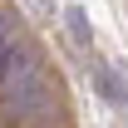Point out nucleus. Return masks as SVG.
<instances>
[{"mask_svg":"<svg viewBox=\"0 0 128 128\" xmlns=\"http://www.w3.org/2000/svg\"><path fill=\"white\" fill-rule=\"evenodd\" d=\"M0 104L10 118H44L54 108V94H49V79H44V59L34 49H15V59L0 79Z\"/></svg>","mask_w":128,"mask_h":128,"instance_id":"nucleus-1","label":"nucleus"},{"mask_svg":"<svg viewBox=\"0 0 128 128\" xmlns=\"http://www.w3.org/2000/svg\"><path fill=\"white\" fill-rule=\"evenodd\" d=\"M15 49H20V25H15V15H0V79L15 59Z\"/></svg>","mask_w":128,"mask_h":128,"instance_id":"nucleus-2","label":"nucleus"},{"mask_svg":"<svg viewBox=\"0 0 128 128\" xmlns=\"http://www.w3.org/2000/svg\"><path fill=\"white\" fill-rule=\"evenodd\" d=\"M94 84L104 89V98H108V104H128V89H123V79L113 74L108 64H94Z\"/></svg>","mask_w":128,"mask_h":128,"instance_id":"nucleus-3","label":"nucleus"},{"mask_svg":"<svg viewBox=\"0 0 128 128\" xmlns=\"http://www.w3.org/2000/svg\"><path fill=\"white\" fill-rule=\"evenodd\" d=\"M69 34H74V40H79V44H89V20H84V10H69Z\"/></svg>","mask_w":128,"mask_h":128,"instance_id":"nucleus-4","label":"nucleus"},{"mask_svg":"<svg viewBox=\"0 0 128 128\" xmlns=\"http://www.w3.org/2000/svg\"><path fill=\"white\" fill-rule=\"evenodd\" d=\"M34 5H44V10H49V0H34Z\"/></svg>","mask_w":128,"mask_h":128,"instance_id":"nucleus-5","label":"nucleus"}]
</instances>
